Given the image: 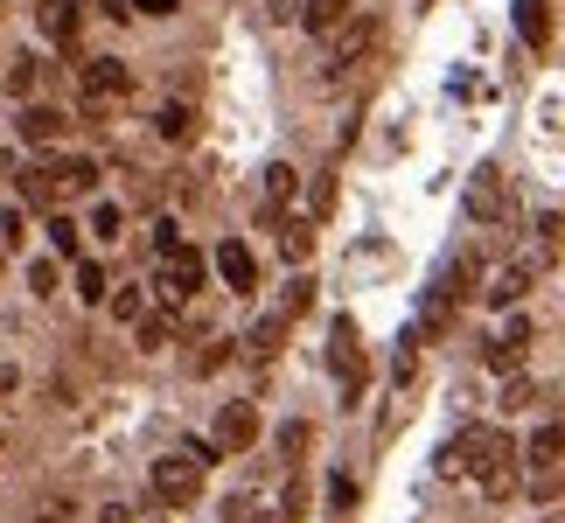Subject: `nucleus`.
I'll return each mask as SVG.
<instances>
[{
  "instance_id": "nucleus-1",
  "label": "nucleus",
  "mask_w": 565,
  "mask_h": 523,
  "mask_svg": "<svg viewBox=\"0 0 565 523\" xmlns=\"http://www.w3.org/2000/svg\"><path fill=\"white\" fill-rule=\"evenodd\" d=\"M516 461H524V453H516V440L510 433H495V426H468V433H454V440L440 447V468L447 482H468L489 495V503H503V495H516Z\"/></svg>"
},
{
  "instance_id": "nucleus-2",
  "label": "nucleus",
  "mask_w": 565,
  "mask_h": 523,
  "mask_svg": "<svg viewBox=\"0 0 565 523\" xmlns=\"http://www.w3.org/2000/svg\"><path fill=\"white\" fill-rule=\"evenodd\" d=\"M98 174H105V168H98L92 154H50V161L21 168L14 189H21V203H29V210H56V203H71V195H92Z\"/></svg>"
},
{
  "instance_id": "nucleus-3",
  "label": "nucleus",
  "mask_w": 565,
  "mask_h": 523,
  "mask_svg": "<svg viewBox=\"0 0 565 523\" xmlns=\"http://www.w3.org/2000/svg\"><path fill=\"white\" fill-rule=\"evenodd\" d=\"M224 461V453H216L210 440H189V447H175V453H161L154 461V474H147V482H154V503L161 510H195L203 503V474Z\"/></svg>"
},
{
  "instance_id": "nucleus-4",
  "label": "nucleus",
  "mask_w": 565,
  "mask_h": 523,
  "mask_svg": "<svg viewBox=\"0 0 565 523\" xmlns=\"http://www.w3.org/2000/svg\"><path fill=\"white\" fill-rule=\"evenodd\" d=\"M154 258H161V300L168 308H182V300H195L203 293V279H210V258L189 245V237L175 231V224H154Z\"/></svg>"
},
{
  "instance_id": "nucleus-5",
  "label": "nucleus",
  "mask_w": 565,
  "mask_h": 523,
  "mask_svg": "<svg viewBox=\"0 0 565 523\" xmlns=\"http://www.w3.org/2000/svg\"><path fill=\"white\" fill-rule=\"evenodd\" d=\"M134 92V63H119V56H92V63H77V98L92 105V119L105 126V113Z\"/></svg>"
},
{
  "instance_id": "nucleus-6",
  "label": "nucleus",
  "mask_w": 565,
  "mask_h": 523,
  "mask_svg": "<svg viewBox=\"0 0 565 523\" xmlns=\"http://www.w3.org/2000/svg\"><path fill=\"white\" fill-rule=\"evenodd\" d=\"M329 370H335V384H342V405H356L363 398V377H371V356H363V335H356L350 314H335V329H329Z\"/></svg>"
},
{
  "instance_id": "nucleus-7",
  "label": "nucleus",
  "mask_w": 565,
  "mask_h": 523,
  "mask_svg": "<svg viewBox=\"0 0 565 523\" xmlns=\"http://www.w3.org/2000/svg\"><path fill=\"white\" fill-rule=\"evenodd\" d=\"M377 35H384V21H377V14H350L342 29H329V84H335V77H350L356 63L377 50Z\"/></svg>"
},
{
  "instance_id": "nucleus-8",
  "label": "nucleus",
  "mask_w": 565,
  "mask_h": 523,
  "mask_svg": "<svg viewBox=\"0 0 565 523\" xmlns=\"http://www.w3.org/2000/svg\"><path fill=\"white\" fill-rule=\"evenodd\" d=\"M210 447L224 453V461H231V453H252L258 447V405L252 398H231L224 412H216V426H210Z\"/></svg>"
},
{
  "instance_id": "nucleus-9",
  "label": "nucleus",
  "mask_w": 565,
  "mask_h": 523,
  "mask_svg": "<svg viewBox=\"0 0 565 523\" xmlns=\"http://www.w3.org/2000/svg\"><path fill=\"white\" fill-rule=\"evenodd\" d=\"M510 216V174L503 168H475L468 182V224H503Z\"/></svg>"
},
{
  "instance_id": "nucleus-10",
  "label": "nucleus",
  "mask_w": 565,
  "mask_h": 523,
  "mask_svg": "<svg viewBox=\"0 0 565 523\" xmlns=\"http://www.w3.org/2000/svg\"><path fill=\"white\" fill-rule=\"evenodd\" d=\"M294 195H300V168L273 161V168H266V195H258V224L279 231V224H287V210H294Z\"/></svg>"
},
{
  "instance_id": "nucleus-11",
  "label": "nucleus",
  "mask_w": 565,
  "mask_h": 523,
  "mask_svg": "<svg viewBox=\"0 0 565 523\" xmlns=\"http://www.w3.org/2000/svg\"><path fill=\"white\" fill-rule=\"evenodd\" d=\"M531 314H510L503 321V329H495V342L482 349V356H489V370H503V377H510V370H524V356H531Z\"/></svg>"
},
{
  "instance_id": "nucleus-12",
  "label": "nucleus",
  "mask_w": 565,
  "mask_h": 523,
  "mask_svg": "<svg viewBox=\"0 0 565 523\" xmlns=\"http://www.w3.org/2000/svg\"><path fill=\"white\" fill-rule=\"evenodd\" d=\"M216 279H224L231 293H258V258H252L245 237H224V245H216Z\"/></svg>"
},
{
  "instance_id": "nucleus-13",
  "label": "nucleus",
  "mask_w": 565,
  "mask_h": 523,
  "mask_svg": "<svg viewBox=\"0 0 565 523\" xmlns=\"http://www.w3.org/2000/svg\"><path fill=\"white\" fill-rule=\"evenodd\" d=\"M294 321H300V314H287V308L258 314L252 329H245V356H252V363H273L279 349H287V329H294Z\"/></svg>"
},
{
  "instance_id": "nucleus-14",
  "label": "nucleus",
  "mask_w": 565,
  "mask_h": 523,
  "mask_svg": "<svg viewBox=\"0 0 565 523\" xmlns=\"http://www.w3.org/2000/svg\"><path fill=\"white\" fill-rule=\"evenodd\" d=\"M531 279H537V266H524V258H516V266H503V273L482 279V300H489V308H516V300L531 293Z\"/></svg>"
},
{
  "instance_id": "nucleus-15",
  "label": "nucleus",
  "mask_w": 565,
  "mask_h": 523,
  "mask_svg": "<svg viewBox=\"0 0 565 523\" xmlns=\"http://www.w3.org/2000/svg\"><path fill=\"white\" fill-rule=\"evenodd\" d=\"M63 126H71V119H63V113H56V105H21V119H14V134H21V140H29V147H56V140H63Z\"/></svg>"
},
{
  "instance_id": "nucleus-16",
  "label": "nucleus",
  "mask_w": 565,
  "mask_h": 523,
  "mask_svg": "<svg viewBox=\"0 0 565 523\" xmlns=\"http://www.w3.org/2000/svg\"><path fill=\"white\" fill-rule=\"evenodd\" d=\"M42 29H50V42H56V50L63 56H77V0H42Z\"/></svg>"
},
{
  "instance_id": "nucleus-17",
  "label": "nucleus",
  "mask_w": 565,
  "mask_h": 523,
  "mask_svg": "<svg viewBox=\"0 0 565 523\" xmlns=\"http://www.w3.org/2000/svg\"><path fill=\"white\" fill-rule=\"evenodd\" d=\"M558 461H565V426H537L531 440H524V468L545 474V468H558Z\"/></svg>"
},
{
  "instance_id": "nucleus-18",
  "label": "nucleus",
  "mask_w": 565,
  "mask_h": 523,
  "mask_svg": "<svg viewBox=\"0 0 565 523\" xmlns=\"http://www.w3.org/2000/svg\"><path fill=\"white\" fill-rule=\"evenodd\" d=\"M350 14H356V0H300V29H308V35H329Z\"/></svg>"
},
{
  "instance_id": "nucleus-19",
  "label": "nucleus",
  "mask_w": 565,
  "mask_h": 523,
  "mask_svg": "<svg viewBox=\"0 0 565 523\" xmlns=\"http://www.w3.org/2000/svg\"><path fill=\"white\" fill-rule=\"evenodd\" d=\"M279 252H287V266H308V252H315V224H308V216H287V224H279Z\"/></svg>"
},
{
  "instance_id": "nucleus-20",
  "label": "nucleus",
  "mask_w": 565,
  "mask_h": 523,
  "mask_svg": "<svg viewBox=\"0 0 565 523\" xmlns=\"http://www.w3.org/2000/svg\"><path fill=\"white\" fill-rule=\"evenodd\" d=\"M134 329H140V335H134V349H140V356H161V349L175 342V321H168V314H140Z\"/></svg>"
},
{
  "instance_id": "nucleus-21",
  "label": "nucleus",
  "mask_w": 565,
  "mask_h": 523,
  "mask_svg": "<svg viewBox=\"0 0 565 523\" xmlns=\"http://www.w3.org/2000/svg\"><path fill=\"white\" fill-rule=\"evenodd\" d=\"M516 29H524L531 50H545V35H552V14H545V0H516Z\"/></svg>"
},
{
  "instance_id": "nucleus-22",
  "label": "nucleus",
  "mask_w": 565,
  "mask_h": 523,
  "mask_svg": "<svg viewBox=\"0 0 565 523\" xmlns=\"http://www.w3.org/2000/svg\"><path fill=\"white\" fill-rule=\"evenodd\" d=\"M216 523H287V516H266V503H252V495H231Z\"/></svg>"
},
{
  "instance_id": "nucleus-23",
  "label": "nucleus",
  "mask_w": 565,
  "mask_h": 523,
  "mask_svg": "<svg viewBox=\"0 0 565 523\" xmlns=\"http://www.w3.org/2000/svg\"><path fill=\"white\" fill-rule=\"evenodd\" d=\"M154 126H161V140H189L195 134V113H189V105H161Z\"/></svg>"
},
{
  "instance_id": "nucleus-24",
  "label": "nucleus",
  "mask_w": 565,
  "mask_h": 523,
  "mask_svg": "<svg viewBox=\"0 0 565 523\" xmlns=\"http://www.w3.org/2000/svg\"><path fill=\"white\" fill-rule=\"evenodd\" d=\"M77 300H92V308L105 300V266L98 258H77Z\"/></svg>"
},
{
  "instance_id": "nucleus-25",
  "label": "nucleus",
  "mask_w": 565,
  "mask_h": 523,
  "mask_svg": "<svg viewBox=\"0 0 565 523\" xmlns=\"http://www.w3.org/2000/svg\"><path fill=\"white\" fill-rule=\"evenodd\" d=\"M308 440H315L308 419H287V426H279V461H300V453H308Z\"/></svg>"
},
{
  "instance_id": "nucleus-26",
  "label": "nucleus",
  "mask_w": 565,
  "mask_h": 523,
  "mask_svg": "<svg viewBox=\"0 0 565 523\" xmlns=\"http://www.w3.org/2000/svg\"><path fill=\"white\" fill-rule=\"evenodd\" d=\"M92 237H105V245H113V237H126V210H119V203H98V210H92Z\"/></svg>"
},
{
  "instance_id": "nucleus-27",
  "label": "nucleus",
  "mask_w": 565,
  "mask_h": 523,
  "mask_svg": "<svg viewBox=\"0 0 565 523\" xmlns=\"http://www.w3.org/2000/svg\"><path fill=\"white\" fill-rule=\"evenodd\" d=\"M105 308H113V321H126V329H134V321L147 314V293H140V287H126V293H113V300H105Z\"/></svg>"
},
{
  "instance_id": "nucleus-28",
  "label": "nucleus",
  "mask_w": 565,
  "mask_h": 523,
  "mask_svg": "<svg viewBox=\"0 0 565 523\" xmlns=\"http://www.w3.org/2000/svg\"><path fill=\"white\" fill-rule=\"evenodd\" d=\"M56 287H63V273L50 266V258H35V266H29V293L35 300H56Z\"/></svg>"
},
{
  "instance_id": "nucleus-29",
  "label": "nucleus",
  "mask_w": 565,
  "mask_h": 523,
  "mask_svg": "<svg viewBox=\"0 0 565 523\" xmlns=\"http://www.w3.org/2000/svg\"><path fill=\"white\" fill-rule=\"evenodd\" d=\"M495 405H503V412H524V405H537V384L510 370V384H503V398H495Z\"/></svg>"
},
{
  "instance_id": "nucleus-30",
  "label": "nucleus",
  "mask_w": 565,
  "mask_h": 523,
  "mask_svg": "<svg viewBox=\"0 0 565 523\" xmlns=\"http://www.w3.org/2000/svg\"><path fill=\"white\" fill-rule=\"evenodd\" d=\"M308 300H315V279H308V273H294V279H287V293H279V308H287V314H308Z\"/></svg>"
},
{
  "instance_id": "nucleus-31",
  "label": "nucleus",
  "mask_w": 565,
  "mask_h": 523,
  "mask_svg": "<svg viewBox=\"0 0 565 523\" xmlns=\"http://www.w3.org/2000/svg\"><path fill=\"white\" fill-rule=\"evenodd\" d=\"M50 245L56 258H77V216H50Z\"/></svg>"
},
{
  "instance_id": "nucleus-32",
  "label": "nucleus",
  "mask_w": 565,
  "mask_h": 523,
  "mask_svg": "<svg viewBox=\"0 0 565 523\" xmlns=\"http://www.w3.org/2000/svg\"><path fill=\"white\" fill-rule=\"evenodd\" d=\"M35 77H42V71H35V56H21V63H14V71H8V98L21 105V98H29V92H35Z\"/></svg>"
},
{
  "instance_id": "nucleus-33",
  "label": "nucleus",
  "mask_w": 565,
  "mask_h": 523,
  "mask_svg": "<svg viewBox=\"0 0 565 523\" xmlns=\"http://www.w3.org/2000/svg\"><path fill=\"white\" fill-rule=\"evenodd\" d=\"M531 495H537V503H558V495H565V461L545 468V474H531Z\"/></svg>"
},
{
  "instance_id": "nucleus-34",
  "label": "nucleus",
  "mask_w": 565,
  "mask_h": 523,
  "mask_svg": "<svg viewBox=\"0 0 565 523\" xmlns=\"http://www.w3.org/2000/svg\"><path fill=\"white\" fill-rule=\"evenodd\" d=\"M391 377H398V384H412V377H419V349H412V342L398 349V363H391Z\"/></svg>"
},
{
  "instance_id": "nucleus-35",
  "label": "nucleus",
  "mask_w": 565,
  "mask_h": 523,
  "mask_svg": "<svg viewBox=\"0 0 565 523\" xmlns=\"http://www.w3.org/2000/svg\"><path fill=\"white\" fill-rule=\"evenodd\" d=\"M0 237H8V245H21V237H29V216L8 210V216H0Z\"/></svg>"
},
{
  "instance_id": "nucleus-36",
  "label": "nucleus",
  "mask_w": 565,
  "mask_h": 523,
  "mask_svg": "<svg viewBox=\"0 0 565 523\" xmlns=\"http://www.w3.org/2000/svg\"><path fill=\"white\" fill-rule=\"evenodd\" d=\"M329 503H335V510L356 503V482H350V474H335V482H329Z\"/></svg>"
},
{
  "instance_id": "nucleus-37",
  "label": "nucleus",
  "mask_w": 565,
  "mask_h": 523,
  "mask_svg": "<svg viewBox=\"0 0 565 523\" xmlns=\"http://www.w3.org/2000/svg\"><path fill=\"white\" fill-rule=\"evenodd\" d=\"M224 363H231V342H210V349H203V363H195V370H224Z\"/></svg>"
},
{
  "instance_id": "nucleus-38",
  "label": "nucleus",
  "mask_w": 565,
  "mask_h": 523,
  "mask_svg": "<svg viewBox=\"0 0 565 523\" xmlns=\"http://www.w3.org/2000/svg\"><path fill=\"white\" fill-rule=\"evenodd\" d=\"M134 8H140V14H175L182 0H134Z\"/></svg>"
},
{
  "instance_id": "nucleus-39",
  "label": "nucleus",
  "mask_w": 565,
  "mask_h": 523,
  "mask_svg": "<svg viewBox=\"0 0 565 523\" xmlns=\"http://www.w3.org/2000/svg\"><path fill=\"white\" fill-rule=\"evenodd\" d=\"M98 523H134V510H126V503H105V510H98Z\"/></svg>"
},
{
  "instance_id": "nucleus-40",
  "label": "nucleus",
  "mask_w": 565,
  "mask_h": 523,
  "mask_svg": "<svg viewBox=\"0 0 565 523\" xmlns=\"http://www.w3.org/2000/svg\"><path fill=\"white\" fill-rule=\"evenodd\" d=\"M273 21H300V0H273Z\"/></svg>"
},
{
  "instance_id": "nucleus-41",
  "label": "nucleus",
  "mask_w": 565,
  "mask_h": 523,
  "mask_svg": "<svg viewBox=\"0 0 565 523\" xmlns=\"http://www.w3.org/2000/svg\"><path fill=\"white\" fill-rule=\"evenodd\" d=\"M545 523H565V516H545Z\"/></svg>"
}]
</instances>
